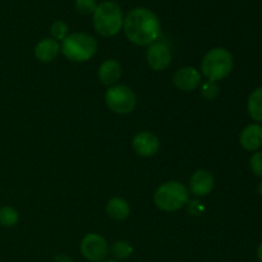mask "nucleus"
Masks as SVG:
<instances>
[{
  "mask_svg": "<svg viewBox=\"0 0 262 262\" xmlns=\"http://www.w3.org/2000/svg\"><path fill=\"white\" fill-rule=\"evenodd\" d=\"M50 32L51 35H53L54 40L63 41L64 38L68 36L69 27L66 22H63V20H55V22L51 25Z\"/></svg>",
  "mask_w": 262,
  "mask_h": 262,
  "instance_id": "aec40b11",
  "label": "nucleus"
},
{
  "mask_svg": "<svg viewBox=\"0 0 262 262\" xmlns=\"http://www.w3.org/2000/svg\"><path fill=\"white\" fill-rule=\"evenodd\" d=\"M188 211L191 215H200L204 211V207L200 205L199 201H192L188 204Z\"/></svg>",
  "mask_w": 262,
  "mask_h": 262,
  "instance_id": "5701e85b",
  "label": "nucleus"
},
{
  "mask_svg": "<svg viewBox=\"0 0 262 262\" xmlns=\"http://www.w3.org/2000/svg\"><path fill=\"white\" fill-rule=\"evenodd\" d=\"M96 8V0H76V9L77 12L81 13L82 15L94 14Z\"/></svg>",
  "mask_w": 262,
  "mask_h": 262,
  "instance_id": "412c9836",
  "label": "nucleus"
},
{
  "mask_svg": "<svg viewBox=\"0 0 262 262\" xmlns=\"http://www.w3.org/2000/svg\"><path fill=\"white\" fill-rule=\"evenodd\" d=\"M19 220V214L14 207L3 206L0 207V225L5 228H12Z\"/></svg>",
  "mask_w": 262,
  "mask_h": 262,
  "instance_id": "a211bd4d",
  "label": "nucleus"
},
{
  "mask_svg": "<svg viewBox=\"0 0 262 262\" xmlns=\"http://www.w3.org/2000/svg\"><path fill=\"white\" fill-rule=\"evenodd\" d=\"M105 102L113 113L124 115L135 110L137 97L132 89L125 84H114L105 94Z\"/></svg>",
  "mask_w": 262,
  "mask_h": 262,
  "instance_id": "423d86ee",
  "label": "nucleus"
},
{
  "mask_svg": "<svg viewBox=\"0 0 262 262\" xmlns=\"http://www.w3.org/2000/svg\"><path fill=\"white\" fill-rule=\"evenodd\" d=\"M54 262H73V260L68 255H66V253H61V255L55 256Z\"/></svg>",
  "mask_w": 262,
  "mask_h": 262,
  "instance_id": "b1692460",
  "label": "nucleus"
},
{
  "mask_svg": "<svg viewBox=\"0 0 262 262\" xmlns=\"http://www.w3.org/2000/svg\"><path fill=\"white\" fill-rule=\"evenodd\" d=\"M60 50L68 60L83 63L90 60L97 51V41L94 36L83 32L68 35L61 41Z\"/></svg>",
  "mask_w": 262,
  "mask_h": 262,
  "instance_id": "f03ea898",
  "label": "nucleus"
},
{
  "mask_svg": "<svg viewBox=\"0 0 262 262\" xmlns=\"http://www.w3.org/2000/svg\"><path fill=\"white\" fill-rule=\"evenodd\" d=\"M132 147L137 155L142 156V158H151L158 154L159 148H160V140L154 133L143 130L133 137Z\"/></svg>",
  "mask_w": 262,
  "mask_h": 262,
  "instance_id": "1a4fd4ad",
  "label": "nucleus"
},
{
  "mask_svg": "<svg viewBox=\"0 0 262 262\" xmlns=\"http://www.w3.org/2000/svg\"><path fill=\"white\" fill-rule=\"evenodd\" d=\"M123 28L128 40L140 46L151 45L161 35V25L158 15L146 8L130 10L124 18Z\"/></svg>",
  "mask_w": 262,
  "mask_h": 262,
  "instance_id": "f257e3e1",
  "label": "nucleus"
},
{
  "mask_svg": "<svg viewBox=\"0 0 262 262\" xmlns=\"http://www.w3.org/2000/svg\"><path fill=\"white\" fill-rule=\"evenodd\" d=\"M188 189L181 182L170 181L161 184L154 194L155 205L163 211L173 212L181 210L188 202Z\"/></svg>",
  "mask_w": 262,
  "mask_h": 262,
  "instance_id": "39448f33",
  "label": "nucleus"
},
{
  "mask_svg": "<svg viewBox=\"0 0 262 262\" xmlns=\"http://www.w3.org/2000/svg\"><path fill=\"white\" fill-rule=\"evenodd\" d=\"M250 166L252 173L258 178H262V151L255 152L250 160Z\"/></svg>",
  "mask_w": 262,
  "mask_h": 262,
  "instance_id": "4be33fe9",
  "label": "nucleus"
},
{
  "mask_svg": "<svg viewBox=\"0 0 262 262\" xmlns=\"http://www.w3.org/2000/svg\"><path fill=\"white\" fill-rule=\"evenodd\" d=\"M215 186L214 176L209 170L205 169H199L192 174L189 179V189L194 196L204 197L211 193Z\"/></svg>",
  "mask_w": 262,
  "mask_h": 262,
  "instance_id": "9b49d317",
  "label": "nucleus"
},
{
  "mask_svg": "<svg viewBox=\"0 0 262 262\" xmlns=\"http://www.w3.org/2000/svg\"><path fill=\"white\" fill-rule=\"evenodd\" d=\"M123 12L115 2H104L97 5L94 13L95 30L104 37L118 35L123 27Z\"/></svg>",
  "mask_w": 262,
  "mask_h": 262,
  "instance_id": "7ed1b4c3",
  "label": "nucleus"
},
{
  "mask_svg": "<svg viewBox=\"0 0 262 262\" xmlns=\"http://www.w3.org/2000/svg\"><path fill=\"white\" fill-rule=\"evenodd\" d=\"M99 79L105 86H114L122 77V66L115 59H106L99 67Z\"/></svg>",
  "mask_w": 262,
  "mask_h": 262,
  "instance_id": "f8f14e48",
  "label": "nucleus"
},
{
  "mask_svg": "<svg viewBox=\"0 0 262 262\" xmlns=\"http://www.w3.org/2000/svg\"><path fill=\"white\" fill-rule=\"evenodd\" d=\"M110 255L115 258V261L118 260H127L128 257H130L133 253V248L130 246L129 242L127 241H117L112 245V247L109 248Z\"/></svg>",
  "mask_w": 262,
  "mask_h": 262,
  "instance_id": "f3484780",
  "label": "nucleus"
},
{
  "mask_svg": "<svg viewBox=\"0 0 262 262\" xmlns=\"http://www.w3.org/2000/svg\"><path fill=\"white\" fill-rule=\"evenodd\" d=\"M81 252L86 260L91 262H100L109 253V246L106 239L97 233H90L81 241Z\"/></svg>",
  "mask_w": 262,
  "mask_h": 262,
  "instance_id": "0eeeda50",
  "label": "nucleus"
},
{
  "mask_svg": "<svg viewBox=\"0 0 262 262\" xmlns=\"http://www.w3.org/2000/svg\"><path fill=\"white\" fill-rule=\"evenodd\" d=\"M106 212L112 219L122 222L125 220L130 214L129 204L122 197H113L106 204Z\"/></svg>",
  "mask_w": 262,
  "mask_h": 262,
  "instance_id": "2eb2a0df",
  "label": "nucleus"
},
{
  "mask_svg": "<svg viewBox=\"0 0 262 262\" xmlns=\"http://www.w3.org/2000/svg\"><path fill=\"white\" fill-rule=\"evenodd\" d=\"M257 257H258V260H260V262H262V243L258 246V248H257Z\"/></svg>",
  "mask_w": 262,
  "mask_h": 262,
  "instance_id": "393cba45",
  "label": "nucleus"
},
{
  "mask_svg": "<svg viewBox=\"0 0 262 262\" xmlns=\"http://www.w3.org/2000/svg\"><path fill=\"white\" fill-rule=\"evenodd\" d=\"M248 114L256 122H262V86L256 89L248 97Z\"/></svg>",
  "mask_w": 262,
  "mask_h": 262,
  "instance_id": "dca6fc26",
  "label": "nucleus"
},
{
  "mask_svg": "<svg viewBox=\"0 0 262 262\" xmlns=\"http://www.w3.org/2000/svg\"><path fill=\"white\" fill-rule=\"evenodd\" d=\"M104 262H118V261H115V260H107V261H104Z\"/></svg>",
  "mask_w": 262,
  "mask_h": 262,
  "instance_id": "bb28decb",
  "label": "nucleus"
},
{
  "mask_svg": "<svg viewBox=\"0 0 262 262\" xmlns=\"http://www.w3.org/2000/svg\"><path fill=\"white\" fill-rule=\"evenodd\" d=\"M173 83L181 91L189 92L202 83L201 73L193 67H183L174 73Z\"/></svg>",
  "mask_w": 262,
  "mask_h": 262,
  "instance_id": "9d476101",
  "label": "nucleus"
},
{
  "mask_svg": "<svg viewBox=\"0 0 262 262\" xmlns=\"http://www.w3.org/2000/svg\"><path fill=\"white\" fill-rule=\"evenodd\" d=\"M239 142L245 150L257 151L262 147V125L258 123L250 124L242 130L239 136Z\"/></svg>",
  "mask_w": 262,
  "mask_h": 262,
  "instance_id": "ddd939ff",
  "label": "nucleus"
},
{
  "mask_svg": "<svg viewBox=\"0 0 262 262\" xmlns=\"http://www.w3.org/2000/svg\"><path fill=\"white\" fill-rule=\"evenodd\" d=\"M234 60L233 55L224 48H215L207 51L201 63L202 74L209 81H220L232 72Z\"/></svg>",
  "mask_w": 262,
  "mask_h": 262,
  "instance_id": "20e7f679",
  "label": "nucleus"
},
{
  "mask_svg": "<svg viewBox=\"0 0 262 262\" xmlns=\"http://www.w3.org/2000/svg\"><path fill=\"white\" fill-rule=\"evenodd\" d=\"M60 51V45L54 38H42L35 46V56L41 63H51L55 60Z\"/></svg>",
  "mask_w": 262,
  "mask_h": 262,
  "instance_id": "4468645a",
  "label": "nucleus"
},
{
  "mask_svg": "<svg viewBox=\"0 0 262 262\" xmlns=\"http://www.w3.org/2000/svg\"><path fill=\"white\" fill-rule=\"evenodd\" d=\"M200 86H201V95L204 99L209 100V101H212V100H215L217 96H219L220 89H219V84H217L216 82L209 81V79H207V81L202 82Z\"/></svg>",
  "mask_w": 262,
  "mask_h": 262,
  "instance_id": "6ab92c4d",
  "label": "nucleus"
},
{
  "mask_svg": "<svg viewBox=\"0 0 262 262\" xmlns=\"http://www.w3.org/2000/svg\"><path fill=\"white\" fill-rule=\"evenodd\" d=\"M147 63L154 71H165L171 63V51L169 46L164 42H158L148 45Z\"/></svg>",
  "mask_w": 262,
  "mask_h": 262,
  "instance_id": "6e6552de",
  "label": "nucleus"
},
{
  "mask_svg": "<svg viewBox=\"0 0 262 262\" xmlns=\"http://www.w3.org/2000/svg\"><path fill=\"white\" fill-rule=\"evenodd\" d=\"M257 191H258V193H260L261 196H262V182H261L260 184H258V187H257Z\"/></svg>",
  "mask_w": 262,
  "mask_h": 262,
  "instance_id": "a878e982",
  "label": "nucleus"
}]
</instances>
